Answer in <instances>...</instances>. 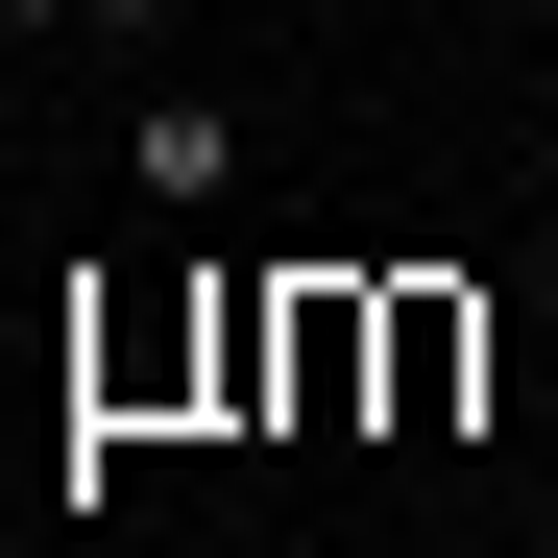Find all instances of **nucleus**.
<instances>
[{"label":"nucleus","mask_w":558,"mask_h":558,"mask_svg":"<svg viewBox=\"0 0 558 558\" xmlns=\"http://www.w3.org/2000/svg\"><path fill=\"white\" fill-rule=\"evenodd\" d=\"M122 195H146V219H219V195H243V98H219V73L122 98Z\"/></svg>","instance_id":"1"},{"label":"nucleus","mask_w":558,"mask_h":558,"mask_svg":"<svg viewBox=\"0 0 558 558\" xmlns=\"http://www.w3.org/2000/svg\"><path fill=\"white\" fill-rule=\"evenodd\" d=\"M461 364H486V316H461V292H389V413H461Z\"/></svg>","instance_id":"2"},{"label":"nucleus","mask_w":558,"mask_h":558,"mask_svg":"<svg viewBox=\"0 0 558 558\" xmlns=\"http://www.w3.org/2000/svg\"><path fill=\"white\" fill-rule=\"evenodd\" d=\"M73 25H98V49H146V25H195V0H73Z\"/></svg>","instance_id":"3"},{"label":"nucleus","mask_w":558,"mask_h":558,"mask_svg":"<svg viewBox=\"0 0 558 558\" xmlns=\"http://www.w3.org/2000/svg\"><path fill=\"white\" fill-rule=\"evenodd\" d=\"M0 49H73V0H0Z\"/></svg>","instance_id":"4"},{"label":"nucleus","mask_w":558,"mask_h":558,"mask_svg":"<svg viewBox=\"0 0 558 558\" xmlns=\"http://www.w3.org/2000/svg\"><path fill=\"white\" fill-rule=\"evenodd\" d=\"M534 292H558V219H534Z\"/></svg>","instance_id":"5"},{"label":"nucleus","mask_w":558,"mask_h":558,"mask_svg":"<svg viewBox=\"0 0 558 558\" xmlns=\"http://www.w3.org/2000/svg\"><path fill=\"white\" fill-rule=\"evenodd\" d=\"M510 25H558V0H510Z\"/></svg>","instance_id":"6"}]
</instances>
